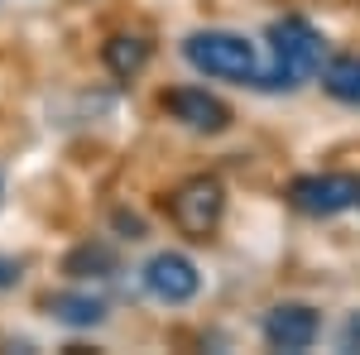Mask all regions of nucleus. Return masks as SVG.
Here are the masks:
<instances>
[{
  "instance_id": "f03ea898",
  "label": "nucleus",
  "mask_w": 360,
  "mask_h": 355,
  "mask_svg": "<svg viewBox=\"0 0 360 355\" xmlns=\"http://www.w3.org/2000/svg\"><path fill=\"white\" fill-rule=\"evenodd\" d=\"M183 58L193 63L197 72L207 77H221V82H240L255 86L259 77V58H255V44L231 34V29H197L183 39Z\"/></svg>"
},
{
  "instance_id": "6e6552de",
  "label": "nucleus",
  "mask_w": 360,
  "mask_h": 355,
  "mask_svg": "<svg viewBox=\"0 0 360 355\" xmlns=\"http://www.w3.org/2000/svg\"><path fill=\"white\" fill-rule=\"evenodd\" d=\"M49 312H53V322L77 327V331L106 322V302L91 298V293H53V298H49Z\"/></svg>"
},
{
  "instance_id": "2eb2a0df",
  "label": "nucleus",
  "mask_w": 360,
  "mask_h": 355,
  "mask_svg": "<svg viewBox=\"0 0 360 355\" xmlns=\"http://www.w3.org/2000/svg\"><path fill=\"white\" fill-rule=\"evenodd\" d=\"M0 202H5V178H0Z\"/></svg>"
},
{
  "instance_id": "0eeeda50",
  "label": "nucleus",
  "mask_w": 360,
  "mask_h": 355,
  "mask_svg": "<svg viewBox=\"0 0 360 355\" xmlns=\"http://www.w3.org/2000/svg\"><path fill=\"white\" fill-rule=\"evenodd\" d=\"M322 331V317L307 302H278L274 312L264 317V341L274 351H307Z\"/></svg>"
},
{
  "instance_id": "f257e3e1",
  "label": "nucleus",
  "mask_w": 360,
  "mask_h": 355,
  "mask_svg": "<svg viewBox=\"0 0 360 355\" xmlns=\"http://www.w3.org/2000/svg\"><path fill=\"white\" fill-rule=\"evenodd\" d=\"M269 49H274V67L255 77V86H269V91H293L298 82L317 77L322 72V58H327L322 34L307 25L303 15L274 20L269 25Z\"/></svg>"
},
{
  "instance_id": "39448f33",
  "label": "nucleus",
  "mask_w": 360,
  "mask_h": 355,
  "mask_svg": "<svg viewBox=\"0 0 360 355\" xmlns=\"http://www.w3.org/2000/svg\"><path fill=\"white\" fill-rule=\"evenodd\" d=\"M164 110L178 125L197 130V135H221L226 125H231V106H226L221 96L202 91V86H173V91H164Z\"/></svg>"
},
{
  "instance_id": "f8f14e48",
  "label": "nucleus",
  "mask_w": 360,
  "mask_h": 355,
  "mask_svg": "<svg viewBox=\"0 0 360 355\" xmlns=\"http://www.w3.org/2000/svg\"><path fill=\"white\" fill-rule=\"evenodd\" d=\"M115 231H125V235H130V240H144V221L139 217H130V212H115Z\"/></svg>"
},
{
  "instance_id": "423d86ee",
  "label": "nucleus",
  "mask_w": 360,
  "mask_h": 355,
  "mask_svg": "<svg viewBox=\"0 0 360 355\" xmlns=\"http://www.w3.org/2000/svg\"><path fill=\"white\" fill-rule=\"evenodd\" d=\"M144 288L159 302H188V298H197V288H202V273H197V264L188 254L159 250V254L144 264Z\"/></svg>"
},
{
  "instance_id": "4468645a",
  "label": "nucleus",
  "mask_w": 360,
  "mask_h": 355,
  "mask_svg": "<svg viewBox=\"0 0 360 355\" xmlns=\"http://www.w3.org/2000/svg\"><path fill=\"white\" fill-rule=\"evenodd\" d=\"M15 278H20V269H15V264H10V259H0V293H5V288H10V283H15Z\"/></svg>"
},
{
  "instance_id": "9d476101",
  "label": "nucleus",
  "mask_w": 360,
  "mask_h": 355,
  "mask_svg": "<svg viewBox=\"0 0 360 355\" xmlns=\"http://www.w3.org/2000/svg\"><path fill=\"white\" fill-rule=\"evenodd\" d=\"M101 58H106V67H111L115 77H139L144 63H149V44L139 34H115V39H106Z\"/></svg>"
},
{
  "instance_id": "ddd939ff",
  "label": "nucleus",
  "mask_w": 360,
  "mask_h": 355,
  "mask_svg": "<svg viewBox=\"0 0 360 355\" xmlns=\"http://www.w3.org/2000/svg\"><path fill=\"white\" fill-rule=\"evenodd\" d=\"M341 346H346V351H360V312L341 327Z\"/></svg>"
},
{
  "instance_id": "7ed1b4c3",
  "label": "nucleus",
  "mask_w": 360,
  "mask_h": 355,
  "mask_svg": "<svg viewBox=\"0 0 360 355\" xmlns=\"http://www.w3.org/2000/svg\"><path fill=\"white\" fill-rule=\"evenodd\" d=\"M221 212H226V188H221V178H207V173L188 178L168 197V217L188 240H207L221 226Z\"/></svg>"
},
{
  "instance_id": "9b49d317",
  "label": "nucleus",
  "mask_w": 360,
  "mask_h": 355,
  "mask_svg": "<svg viewBox=\"0 0 360 355\" xmlns=\"http://www.w3.org/2000/svg\"><path fill=\"white\" fill-rule=\"evenodd\" d=\"M322 86L332 91L336 101L360 106V58H332L327 72H322Z\"/></svg>"
},
{
  "instance_id": "1a4fd4ad",
  "label": "nucleus",
  "mask_w": 360,
  "mask_h": 355,
  "mask_svg": "<svg viewBox=\"0 0 360 355\" xmlns=\"http://www.w3.org/2000/svg\"><path fill=\"white\" fill-rule=\"evenodd\" d=\"M115 269H120V254L106 240H86V245L68 250V259H63V273H72V278H111Z\"/></svg>"
},
{
  "instance_id": "20e7f679",
  "label": "nucleus",
  "mask_w": 360,
  "mask_h": 355,
  "mask_svg": "<svg viewBox=\"0 0 360 355\" xmlns=\"http://www.w3.org/2000/svg\"><path fill=\"white\" fill-rule=\"evenodd\" d=\"M288 202L303 217H341L360 202V178H351V173H307L288 188Z\"/></svg>"
}]
</instances>
